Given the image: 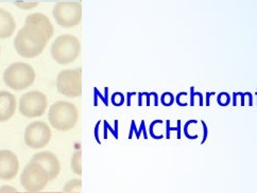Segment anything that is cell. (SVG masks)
Returning <instances> with one entry per match:
<instances>
[{"instance_id": "30", "label": "cell", "mask_w": 257, "mask_h": 193, "mask_svg": "<svg viewBox=\"0 0 257 193\" xmlns=\"http://www.w3.org/2000/svg\"><path fill=\"white\" fill-rule=\"evenodd\" d=\"M238 97H239V93H233V106H237Z\"/></svg>"}, {"instance_id": "21", "label": "cell", "mask_w": 257, "mask_h": 193, "mask_svg": "<svg viewBox=\"0 0 257 193\" xmlns=\"http://www.w3.org/2000/svg\"><path fill=\"white\" fill-rule=\"evenodd\" d=\"M188 96V94L186 93V91H183V93H179L177 96H176V102H177V104L179 105V106H183V107H185V106H187L188 104L187 103H184L183 102V99H184L185 97H187Z\"/></svg>"}, {"instance_id": "31", "label": "cell", "mask_w": 257, "mask_h": 193, "mask_svg": "<svg viewBox=\"0 0 257 193\" xmlns=\"http://www.w3.org/2000/svg\"><path fill=\"white\" fill-rule=\"evenodd\" d=\"M239 97H240V105H241V106H244L245 94H244V93H241V91H239Z\"/></svg>"}, {"instance_id": "24", "label": "cell", "mask_w": 257, "mask_h": 193, "mask_svg": "<svg viewBox=\"0 0 257 193\" xmlns=\"http://www.w3.org/2000/svg\"><path fill=\"white\" fill-rule=\"evenodd\" d=\"M172 131H177L176 127H171L170 120H166V138L167 139H170V134Z\"/></svg>"}, {"instance_id": "8", "label": "cell", "mask_w": 257, "mask_h": 193, "mask_svg": "<svg viewBox=\"0 0 257 193\" xmlns=\"http://www.w3.org/2000/svg\"><path fill=\"white\" fill-rule=\"evenodd\" d=\"M52 14L57 24L63 28H75L82 21V6L80 3H58Z\"/></svg>"}, {"instance_id": "15", "label": "cell", "mask_w": 257, "mask_h": 193, "mask_svg": "<svg viewBox=\"0 0 257 193\" xmlns=\"http://www.w3.org/2000/svg\"><path fill=\"white\" fill-rule=\"evenodd\" d=\"M81 159H82V153H81V151H77L72 154L71 161H70V167H71L72 172L77 174V175H79V176L82 174Z\"/></svg>"}, {"instance_id": "13", "label": "cell", "mask_w": 257, "mask_h": 193, "mask_svg": "<svg viewBox=\"0 0 257 193\" xmlns=\"http://www.w3.org/2000/svg\"><path fill=\"white\" fill-rule=\"evenodd\" d=\"M25 25L38 28V29L44 32L48 41H50V39L53 36V33H54L53 25L51 24L49 18L43 13H32L28 15L26 18Z\"/></svg>"}, {"instance_id": "20", "label": "cell", "mask_w": 257, "mask_h": 193, "mask_svg": "<svg viewBox=\"0 0 257 193\" xmlns=\"http://www.w3.org/2000/svg\"><path fill=\"white\" fill-rule=\"evenodd\" d=\"M16 7H18L22 10H32V9L38 7V4L36 3H26V2H21V0H17V2L14 3Z\"/></svg>"}, {"instance_id": "12", "label": "cell", "mask_w": 257, "mask_h": 193, "mask_svg": "<svg viewBox=\"0 0 257 193\" xmlns=\"http://www.w3.org/2000/svg\"><path fill=\"white\" fill-rule=\"evenodd\" d=\"M16 107L15 96L6 90L0 91V123L10 120L16 112Z\"/></svg>"}, {"instance_id": "11", "label": "cell", "mask_w": 257, "mask_h": 193, "mask_svg": "<svg viewBox=\"0 0 257 193\" xmlns=\"http://www.w3.org/2000/svg\"><path fill=\"white\" fill-rule=\"evenodd\" d=\"M31 160L40 162L48 172L50 180L56 179L61 172V162L58 156L50 151H42L33 155Z\"/></svg>"}, {"instance_id": "17", "label": "cell", "mask_w": 257, "mask_h": 193, "mask_svg": "<svg viewBox=\"0 0 257 193\" xmlns=\"http://www.w3.org/2000/svg\"><path fill=\"white\" fill-rule=\"evenodd\" d=\"M199 121L196 120V119H190V120H188L185 125H184V135L185 137L187 138V139H190V140H195V139H198L199 138V135H191L189 134V127L190 125L192 124H197Z\"/></svg>"}, {"instance_id": "2", "label": "cell", "mask_w": 257, "mask_h": 193, "mask_svg": "<svg viewBox=\"0 0 257 193\" xmlns=\"http://www.w3.org/2000/svg\"><path fill=\"white\" fill-rule=\"evenodd\" d=\"M50 125L60 132H68L75 127L79 120L77 106L67 101H58L53 103L48 113Z\"/></svg>"}, {"instance_id": "16", "label": "cell", "mask_w": 257, "mask_h": 193, "mask_svg": "<svg viewBox=\"0 0 257 193\" xmlns=\"http://www.w3.org/2000/svg\"><path fill=\"white\" fill-rule=\"evenodd\" d=\"M82 186V180L80 178H75V179H70L65 186L63 188L64 192L67 193H75V192H80Z\"/></svg>"}, {"instance_id": "5", "label": "cell", "mask_w": 257, "mask_h": 193, "mask_svg": "<svg viewBox=\"0 0 257 193\" xmlns=\"http://www.w3.org/2000/svg\"><path fill=\"white\" fill-rule=\"evenodd\" d=\"M50 181L48 172L40 162L34 160H30L27 163L21 174L22 186L29 192L42 191Z\"/></svg>"}, {"instance_id": "10", "label": "cell", "mask_w": 257, "mask_h": 193, "mask_svg": "<svg viewBox=\"0 0 257 193\" xmlns=\"http://www.w3.org/2000/svg\"><path fill=\"white\" fill-rule=\"evenodd\" d=\"M20 172V160L10 150H0V179L12 180Z\"/></svg>"}, {"instance_id": "14", "label": "cell", "mask_w": 257, "mask_h": 193, "mask_svg": "<svg viewBox=\"0 0 257 193\" xmlns=\"http://www.w3.org/2000/svg\"><path fill=\"white\" fill-rule=\"evenodd\" d=\"M16 23L12 14L0 8V40L9 39L14 34Z\"/></svg>"}, {"instance_id": "25", "label": "cell", "mask_w": 257, "mask_h": 193, "mask_svg": "<svg viewBox=\"0 0 257 193\" xmlns=\"http://www.w3.org/2000/svg\"><path fill=\"white\" fill-rule=\"evenodd\" d=\"M197 97V94L195 91V87H190V106H195V98Z\"/></svg>"}, {"instance_id": "23", "label": "cell", "mask_w": 257, "mask_h": 193, "mask_svg": "<svg viewBox=\"0 0 257 193\" xmlns=\"http://www.w3.org/2000/svg\"><path fill=\"white\" fill-rule=\"evenodd\" d=\"M201 122H202V126H203V138H202V141H201V143H202V144H204V143L206 142V140H207V136H208V127H207L206 123H205L203 120H202Z\"/></svg>"}, {"instance_id": "18", "label": "cell", "mask_w": 257, "mask_h": 193, "mask_svg": "<svg viewBox=\"0 0 257 193\" xmlns=\"http://www.w3.org/2000/svg\"><path fill=\"white\" fill-rule=\"evenodd\" d=\"M231 96H229L228 93H225V91H222V93H220L217 97V103L220 106H227L231 103Z\"/></svg>"}, {"instance_id": "33", "label": "cell", "mask_w": 257, "mask_h": 193, "mask_svg": "<svg viewBox=\"0 0 257 193\" xmlns=\"http://www.w3.org/2000/svg\"><path fill=\"white\" fill-rule=\"evenodd\" d=\"M26 193H59V192H43V191H35V192H29V191H27Z\"/></svg>"}, {"instance_id": "34", "label": "cell", "mask_w": 257, "mask_h": 193, "mask_svg": "<svg viewBox=\"0 0 257 193\" xmlns=\"http://www.w3.org/2000/svg\"><path fill=\"white\" fill-rule=\"evenodd\" d=\"M255 97H256V105H257V91L255 93Z\"/></svg>"}, {"instance_id": "3", "label": "cell", "mask_w": 257, "mask_h": 193, "mask_svg": "<svg viewBox=\"0 0 257 193\" xmlns=\"http://www.w3.org/2000/svg\"><path fill=\"white\" fill-rule=\"evenodd\" d=\"M36 73L34 68L27 63H12L4 72L5 84L13 90L21 91L34 84Z\"/></svg>"}, {"instance_id": "26", "label": "cell", "mask_w": 257, "mask_h": 193, "mask_svg": "<svg viewBox=\"0 0 257 193\" xmlns=\"http://www.w3.org/2000/svg\"><path fill=\"white\" fill-rule=\"evenodd\" d=\"M213 96H216V93H209V91H207L205 95V105L206 106L210 105V98H212Z\"/></svg>"}, {"instance_id": "35", "label": "cell", "mask_w": 257, "mask_h": 193, "mask_svg": "<svg viewBox=\"0 0 257 193\" xmlns=\"http://www.w3.org/2000/svg\"><path fill=\"white\" fill-rule=\"evenodd\" d=\"M0 53H2V47H0Z\"/></svg>"}, {"instance_id": "19", "label": "cell", "mask_w": 257, "mask_h": 193, "mask_svg": "<svg viewBox=\"0 0 257 193\" xmlns=\"http://www.w3.org/2000/svg\"><path fill=\"white\" fill-rule=\"evenodd\" d=\"M161 102L164 106H171L173 104V102H176V97L173 96V94L169 93H164L161 97Z\"/></svg>"}, {"instance_id": "4", "label": "cell", "mask_w": 257, "mask_h": 193, "mask_svg": "<svg viewBox=\"0 0 257 193\" xmlns=\"http://www.w3.org/2000/svg\"><path fill=\"white\" fill-rule=\"evenodd\" d=\"M50 51L53 60L60 65H69L79 58L81 43L75 35L63 34L54 40Z\"/></svg>"}, {"instance_id": "27", "label": "cell", "mask_w": 257, "mask_h": 193, "mask_svg": "<svg viewBox=\"0 0 257 193\" xmlns=\"http://www.w3.org/2000/svg\"><path fill=\"white\" fill-rule=\"evenodd\" d=\"M181 120L179 119V120L177 121V127H176V130H177V137H178V139H181V135H182V128H181Z\"/></svg>"}, {"instance_id": "28", "label": "cell", "mask_w": 257, "mask_h": 193, "mask_svg": "<svg viewBox=\"0 0 257 193\" xmlns=\"http://www.w3.org/2000/svg\"><path fill=\"white\" fill-rule=\"evenodd\" d=\"M245 95L249 98V106H253L254 104V97L253 95L250 93V91H245Z\"/></svg>"}, {"instance_id": "32", "label": "cell", "mask_w": 257, "mask_h": 193, "mask_svg": "<svg viewBox=\"0 0 257 193\" xmlns=\"http://www.w3.org/2000/svg\"><path fill=\"white\" fill-rule=\"evenodd\" d=\"M151 95H152V96H154V100H155L154 105H155V106H158V105H159V96H158V94H157V93H152Z\"/></svg>"}, {"instance_id": "6", "label": "cell", "mask_w": 257, "mask_h": 193, "mask_svg": "<svg viewBox=\"0 0 257 193\" xmlns=\"http://www.w3.org/2000/svg\"><path fill=\"white\" fill-rule=\"evenodd\" d=\"M48 107V99L40 90H32L22 96L18 108L27 118H39L46 113Z\"/></svg>"}, {"instance_id": "1", "label": "cell", "mask_w": 257, "mask_h": 193, "mask_svg": "<svg viewBox=\"0 0 257 193\" xmlns=\"http://www.w3.org/2000/svg\"><path fill=\"white\" fill-rule=\"evenodd\" d=\"M48 42L43 31L33 26L25 25L15 36L14 47L22 58L34 59L43 53Z\"/></svg>"}, {"instance_id": "7", "label": "cell", "mask_w": 257, "mask_h": 193, "mask_svg": "<svg viewBox=\"0 0 257 193\" xmlns=\"http://www.w3.org/2000/svg\"><path fill=\"white\" fill-rule=\"evenodd\" d=\"M51 128L44 121H34L26 127L24 139L28 148L41 150L46 148L51 141Z\"/></svg>"}, {"instance_id": "22", "label": "cell", "mask_w": 257, "mask_h": 193, "mask_svg": "<svg viewBox=\"0 0 257 193\" xmlns=\"http://www.w3.org/2000/svg\"><path fill=\"white\" fill-rule=\"evenodd\" d=\"M0 193H21L16 188L12 187V186H3L0 188Z\"/></svg>"}, {"instance_id": "29", "label": "cell", "mask_w": 257, "mask_h": 193, "mask_svg": "<svg viewBox=\"0 0 257 193\" xmlns=\"http://www.w3.org/2000/svg\"><path fill=\"white\" fill-rule=\"evenodd\" d=\"M197 97L199 98V105H200V106H203V105H204L203 95H202V93H200V91H198V93H197Z\"/></svg>"}, {"instance_id": "9", "label": "cell", "mask_w": 257, "mask_h": 193, "mask_svg": "<svg viewBox=\"0 0 257 193\" xmlns=\"http://www.w3.org/2000/svg\"><path fill=\"white\" fill-rule=\"evenodd\" d=\"M58 91L67 98H78L82 94L81 68L62 70L57 78Z\"/></svg>"}]
</instances>
